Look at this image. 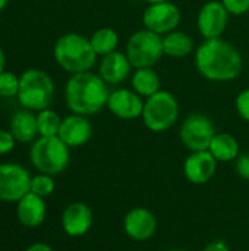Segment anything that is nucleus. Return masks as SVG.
<instances>
[{
	"label": "nucleus",
	"instance_id": "obj_1",
	"mask_svg": "<svg viewBox=\"0 0 249 251\" xmlns=\"http://www.w3.org/2000/svg\"><path fill=\"white\" fill-rule=\"evenodd\" d=\"M195 66L208 81L229 82L241 75L244 60L239 50L220 37L204 40V43L197 47Z\"/></svg>",
	"mask_w": 249,
	"mask_h": 251
},
{
	"label": "nucleus",
	"instance_id": "obj_2",
	"mask_svg": "<svg viewBox=\"0 0 249 251\" xmlns=\"http://www.w3.org/2000/svg\"><path fill=\"white\" fill-rule=\"evenodd\" d=\"M109 96V85L91 71L72 75L65 87L66 106L76 115L91 116L101 112L107 106Z\"/></svg>",
	"mask_w": 249,
	"mask_h": 251
},
{
	"label": "nucleus",
	"instance_id": "obj_3",
	"mask_svg": "<svg viewBox=\"0 0 249 251\" xmlns=\"http://www.w3.org/2000/svg\"><path fill=\"white\" fill-rule=\"evenodd\" d=\"M53 54L57 65L70 75L88 72L97 62V54L90 38L78 32H68L59 37L54 44Z\"/></svg>",
	"mask_w": 249,
	"mask_h": 251
},
{
	"label": "nucleus",
	"instance_id": "obj_4",
	"mask_svg": "<svg viewBox=\"0 0 249 251\" xmlns=\"http://www.w3.org/2000/svg\"><path fill=\"white\" fill-rule=\"evenodd\" d=\"M19 103L31 112L47 109L54 99V82L51 76L41 69H28L21 75Z\"/></svg>",
	"mask_w": 249,
	"mask_h": 251
},
{
	"label": "nucleus",
	"instance_id": "obj_5",
	"mask_svg": "<svg viewBox=\"0 0 249 251\" xmlns=\"http://www.w3.org/2000/svg\"><path fill=\"white\" fill-rule=\"evenodd\" d=\"M69 149L60 138L59 135L54 137H40L38 140L34 141L31 151H29V159L32 166L40 172V174H47V175H57L62 174L70 160V153Z\"/></svg>",
	"mask_w": 249,
	"mask_h": 251
},
{
	"label": "nucleus",
	"instance_id": "obj_6",
	"mask_svg": "<svg viewBox=\"0 0 249 251\" xmlns=\"http://www.w3.org/2000/svg\"><path fill=\"white\" fill-rule=\"evenodd\" d=\"M141 118L144 125L151 132L169 131L178 122L179 101L170 91L160 90L151 97L145 99Z\"/></svg>",
	"mask_w": 249,
	"mask_h": 251
},
{
	"label": "nucleus",
	"instance_id": "obj_7",
	"mask_svg": "<svg viewBox=\"0 0 249 251\" xmlns=\"http://www.w3.org/2000/svg\"><path fill=\"white\" fill-rule=\"evenodd\" d=\"M125 54L135 69L153 68L164 54L163 35H158L147 28L138 29L129 37Z\"/></svg>",
	"mask_w": 249,
	"mask_h": 251
},
{
	"label": "nucleus",
	"instance_id": "obj_8",
	"mask_svg": "<svg viewBox=\"0 0 249 251\" xmlns=\"http://www.w3.org/2000/svg\"><path fill=\"white\" fill-rule=\"evenodd\" d=\"M181 141L189 151L208 150L213 137L216 135L211 119L203 113H192L186 116L179 129Z\"/></svg>",
	"mask_w": 249,
	"mask_h": 251
},
{
	"label": "nucleus",
	"instance_id": "obj_9",
	"mask_svg": "<svg viewBox=\"0 0 249 251\" xmlns=\"http://www.w3.org/2000/svg\"><path fill=\"white\" fill-rule=\"evenodd\" d=\"M29 172L16 163L0 165V200L7 203H18L31 191Z\"/></svg>",
	"mask_w": 249,
	"mask_h": 251
},
{
	"label": "nucleus",
	"instance_id": "obj_10",
	"mask_svg": "<svg viewBox=\"0 0 249 251\" xmlns=\"http://www.w3.org/2000/svg\"><path fill=\"white\" fill-rule=\"evenodd\" d=\"M181 10L172 1H163L156 4H148L145 12L142 13L144 28L158 34L166 35L175 29H178L181 24Z\"/></svg>",
	"mask_w": 249,
	"mask_h": 251
},
{
	"label": "nucleus",
	"instance_id": "obj_11",
	"mask_svg": "<svg viewBox=\"0 0 249 251\" xmlns=\"http://www.w3.org/2000/svg\"><path fill=\"white\" fill-rule=\"evenodd\" d=\"M229 12L222 3V0L207 1L198 12L197 25L198 31L205 40L220 38L227 28Z\"/></svg>",
	"mask_w": 249,
	"mask_h": 251
},
{
	"label": "nucleus",
	"instance_id": "obj_12",
	"mask_svg": "<svg viewBox=\"0 0 249 251\" xmlns=\"http://www.w3.org/2000/svg\"><path fill=\"white\" fill-rule=\"evenodd\" d=\"M107 109L122 121H135L142 116L144 100L134 90L117 88L110 91Z\"/></svg>",
	"mask_w": 249,
	"mask_h": 251
},
{
	"label": "nucleus",
	"instance_id": "obj_13",
	"mask_svg": "<svg viewBox=\"0 0 249 251\" xmlns=\"http://www.w3.org/2000/svg\"><path fill=\"white\" fill-rule=\"evenodd\" d=\"M123 229L134 241H148L157 231V219L151 210L134 207L123 219Z\"/></svg>",
	"mask_w": 249,
	"mask_h": 251
},
{
	"label": "nucleus",
	"instance_id": "obj_14",
	"mask_svg": "<svg viewBox=\"0 0 249 251\" xmlns=\"http://www.w3.org/2000/svg\"><path fill=\"white\" fill-rule=\"evenodd\" d=\"M217 160L208 150L191 151L183 163V175L194 185L207 184L216 174Z\"/></svg>",
	"mask_w": 249,
	"mask_h": 251
},
{
	"label": "nucleus",
	"instance_id": "obj_15",
	"mask_svg": "<svg viewBox=\"0 0 249 251\" xmlns=\"http://www.w3.org/2000/svg\"><path fill=\"white\" fill-rule=\"evenodd\" d=\"M57 135L68 147H81L91 140L92 125L87 116L72 113L62 119Z\"/></svg>",
	"mask_w": 249,
	"mask_h": 251
},
{
	"label": "nucleus",
	"instance_id": "obj_16",
	"mask_svg": "<svg viewBox=\"0 0 249 251\" xmlns=\"http://www.w3.org/2000/svg\"><path fill=\"white\" fill-rule=\"evenodd\" d=\"M94 222V215L90 206L81 201L70 203L62 213V228L69 237H82L88 234Z\"/></svg>",
	"mask_w": 249,
	"mask_h": 251
},
{
	"label": "nucleus",
	"instance_id": "obj_17",
	"mask_svg": "<svg viewBox=\"0 0 249 251\" xmlns=\"http://www.w3.org/2000/svg\"><path fill=\"white\" fill-rule=\"evenodd\" d=\"M131 68L132 65L125 53L113 51L107 56H103L98 66V75L107 85H119L129 76Z\"/></svg>",
	"mask_w": 249,
	"mask_h": 251
},
{
	"label": "nucleus",
	"instance_id": "obj_18",
	"mask_svg": "<svg viewBox=\"0 0 249 251\" xmlns=\"http://www.w3.org/2000/svg\"><path fill=\"white\" fill-rule=\"evenodd\" d=\"M45 213H47V207L44 199L31 191L18 201L16 216L18 221L26 228L40 226L45 219Z\"/></svg>",
	"mask_w": 249,
	"mask_h": 251
},
{
	"label": "nucleus",
	"instance_id": "obj_19",
	"mask_svg": "<svg viewBox=\"0 0 249 251\" xmlns=\"http://www.w3.org/2000/svg\"><path fill=\"white\" fill-rule=\"evenodd\" d=\"M10 132L19 143H31L38 134L37 116L31 110H19L10 119Z\"/></svg>",
	"mask_w": 249,
	"mask_h": 251
},
{
	"label": "nucleus",
	"instance_id": "obj_20",
	"mask_svg": "<svg viewBox=\"0 0 249 251\" xmlns=\"http://www.w3.org/2000/svg\"><path fill=\"white\" fill-rule=\"evenodd\" d=\"M163 50L169 57L183 59L194 51V41L186 32L175 29L163 35Z\"/></svg>",
	"mask_w": 249,
	"mask_h": 251
},
{
	"label": "nucleus",
	"instance_id": "obj_21",
	"mask_svg": "<svg viewBox=\"0 0 249 251\" xmlns=\"http://www.w3.org/2000/svg\"><path fill=\"white\" fill-rule=\"evenodd\" d=\"M132 90L139 94L142 99H148L157 91H160V76L153 68H139L135 69L131 78Z\"/></svg>",
	"mask_w": 249,
	"mask_h": 251
},
{
	"label": "nucleus",
	"instance_id": "obj_22",
	"mask_svg": "<svg viewBox=\"0 0 249 251\" xmlns=\"http://www.w3.org/2000/svg\"><path fill=\"white\" fill-rule=\"evenodd\" d=\"M208 151L217 162H233L239 156V143L232 134H216L210 143Z\"/></svg>",
	"mask_w": 249,
	"mask_h": 251
},
{
	"label": "nucleus",
	"instance_id": "obj_23",
	"mask_svg": "<svg viewBox=\"0 0 249 251\" xmlns=\"http://www.w3.org/2000/svg\"><path fill=\"white\" fill-rule=\"evenodd\" d=\"M90 43L97 56H107L113 51H117L119 34L113 28L104 26L92 32V35L90 37Z\"/></svg>",
	"mask_w": 249,
	"mask_h": 251
},
{
	"label": "nucleus",
	"instance_id": "obj_24",
	"mask_svg": "<svg viewBox=\"0 0 249 251\" xmlns=\"http://www.w3.org/2000/svg\"><path fill=\"white\" fill-rule=\"evenodd\" d=\"M62 119L60 116L51 110V109H44L40 110L37 115V125H38V134L41 137H54L59 134Z\"/></svg>",
	"mask_w": 249,
	"mask_h": 251
},
{
	"label": "nucleus",
	"instance_id": "obj_25",
	"mask_svg": "<svg viewBox=\"0 0 249 251\" xmlns=\"http://www.w3.org/2000/svg\"><path fill=\"white\" fill-rule=\"evenodd\" d=\"M56 190V184L51 175L47 174H38L35 176H32L31 179V193L45 199L48 196H51Z\"/></svg>",
	"mask_w": 249,
	"mask_h": 251
},
{
	"label": "nucleus",
	"instance_id": "obj_26",
	"mask_svg": "<svg viewBox=\"0 0 249 251\" xmlns=\"http://www.w3.org/2000/svg\"><path fill=\"white\" fill-rule=\"evenodd\" d=\"M19 84L21 78L15 75L13 72H1L0 74V97L3 99H12L18 96L19 93Z\"/></svg>",
	"mask_w": 249,
	"mask_h": 251
},
{
	"label": "nucleus",
	"instance_id": "obj_27",
	"mask_svg": "<svg viewBox=\"0 0 249 251\" xmlns=\"http://www.w3.org/2000/svg\"><path fill=\"white\" fill-rule=\"evenodd\" d=\"M235 107H236V112L238 115L244 119L249 122V88L242 90L236 100H235Z\"/></svg>",
	"mask_w": 249,
	"mask_h": 251
},
{
	"label": "nucleus",
	"instance_id": "obj_28",
	"mask_svg": "<svg viewBox=\"0 0 249 251\" xmlns=\"http://www.w3.org/2000/svg\"><path fill=\"white\" fill-rule=\"evenodd\" d=\"M229 15L241 16L249 12V0H222Z\"/></svg>",
	"mask_w": 249,
	"mask_h": 251
},
{
	"label": "nucleus",
	"instance_id": "obj_29",
	"mask_svg": "<svg viewBox=\"0 0 249 251\" xmlns=\"http://www.w3.org/2000/svg\"><path fill=\"white\" fill-rule=\"evenodd\" d=\"M15 143H16V140L10 131L0 129V154L10 153L15 147Z\"/></svg>",
	"mask_w": 249,
	"mask_h": 251
},
{
	"label": "nucleus",
	"instance_id": "obj_30",
	"mask_svg": "<svg viewBox=\"0 0 249 251\" xmlns=\"http://www.w3.org/2000/svg\"><path fill=\"white\" fill-rule=\"evenodd\" d=\"M235 169H236V174L245 179V181H249V153H245V154H239L238 159L235 160Z\"/></svg>",
	"mask_w": 249,
	"mask_h": 251
},
{
	"label": "nucleus",
	"instance_id": "obj_31",
	"mask_svg": "<svg viewBox=\"0 0 249 251\" xmlns=\"http://www.w3.org/2000/svg\"><path fill=\"white\" fill-rule=\"evenodd\" d=\"M203 251H230V247L225 241L216 240V241H211L208 246H205V249Z\"/></svg>",
	"mask_w": 249,
	"mask_h": 251
},
{
	"label": "nucleus",
	"instance_id": "obj_32",
	"mask_svg": "<svg viewBox=\"0 0 249 251\" xmlns=\"http://www.w3.org/2000/svg\"><path fill=\"white\" fill-rule=\"evenodd\" d=\"M25 251H53V249L45 243H34Z\"/></svg>",
	"mask_w": 249,
	"mask_h": 251
},
{
	"label": "nucleus",
	"instance_id": "obj_33",
	"mask_svg": "<svg viewBox=\"0 0 249 251\" xmlns=\"http://www.w3.org/2000/svg\"><path fill=\"white\" fill-rule=\"evenodd\" d=\"M4 68H6V54L0 47V74L4 72Z\"/></svg>",
	"mask_w": 249,
	"mask_h": 251
},
{
	"label": "nucleus",
	"instance_id": "obj_34",
	"mask_svg": "<svg viewBox=\"0 0 249 251\" xmlns=\"http://www.w3.org/2000/svg\"><path fill=\"white\" fill-rule=\"evenodd\" d=\"M148 4H156V3H163V1H170V0H144Z\"/></svg>",
	"mask_w": 249,
	"mask_h": 251
},
{
	"label": "nucleus",
	"instance_id": "obj_35",
	"mask_svg": "<svg viewBox=\"0 0 249 251\" xmlns=\"http://www.w3.org/2000/svg\"><path fill=\"white\" fill-rule=\"evenodd\" d=\"M7 3H9V0H0V12L7 6Z\"/></svg>",
	"mask_w": 249,
	"mask_h": 251
},
{
	"label": "nucleus",
	"instance_id": "obj_36",
	"mask_svg": "<svg viewBox=\"0 0 249 251\" xmlns=\"http://www.w3.org/2000/svg\"><path fill=\"white\" fill-rule=\"evenodd\" d=\"M167 251H186V250H182V249H172V250H167Z\"/></svg>",
	"mask_w": 249,
	"mask_h": 251
}]
</instances>
